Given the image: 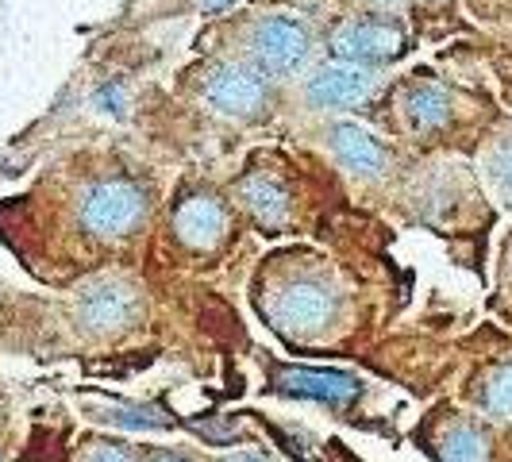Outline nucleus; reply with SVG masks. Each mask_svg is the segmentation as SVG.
I'll use <instances>...</instances> for the list:
<instances>
[{
    "label": "nucleus",
    "mask_w": 512,
    "mask_h": 462,
    "mask_svg": "<svg viewBox=\"0 0 512 462\" xmlns=\"http://www.w3.org/2000/svg\"><path fill=\"white\" fill-rule=\"evenodd\" d=\"M274 385L285 397H305V401H328L347 405L362 393V382L343 370H308V366H282L274 374Z\"/></svg>",
    "instance_id": "4"
},
{
    "label": "nucleus",
    "mask_w": 512,
    "mask_h": 462,
    "mask_svg": "<svg viewBox=\"0 0 512 462\" xmlns=\"http://www.w3.org/2000/svg\"><path fill=\"white\" fill-rule=\"evenodd\" d=\"M239 197H243L247 212L255 216L262 228H278V224H285V216H289L285 189L274 178H266V174H255V178L243 181L239 185Z\"/></svg>",
    "instance_id": "11"
},
{
    "label": "nucleus",
    "mask_w": 512,
    "mask_h": 462,
    "mask_svg": "<svg viewBox=\"0 0 512 462\" xmlns=\"http://www.w3.org/2000/svg\"><path fill=\"white\" fill-rule=\"evenodd\" d=\"M93 104L101 108V112H124V85L120 81H108V85H101L97 89V97H93Z\"/></svg>",
    "instance_id": "18"
},
{
    "label": "nucleus",
    "mask_w": 512,
    "mask_h": 462,
    "mask_svg": "<svg viewBox=\"0 0 512 462\" xmlns=\"http://www.w3.org/2000/svg\"><path fill=\"white\" fill-rule=\"evenodd\" d=\"M374 4H393V0H374Z\"/></svg>",
    "instance_id": "22"
},
{
    "label": "nucleus",
    "mask_w": 512,
    "mask_h": 462,
    "mask_svg": "<svg viewBox=\"0 0 512 462\" xmlns=\"http://www.w3.org/2000/svg\"><path fill=\"white\" fill-rule=\"evenodd\" d=\"M332 147H335L339 162H343L347 170L366 174V178L382 174L385 166H389V151H385V147L374 139V135H370V131L359 128V124H335V128H332Z\"/></svg>",
    "instance_id": "10"
},
{
    "label": "nucleus",
    "mask_w": 512,
    "mask_h": 462,
    "mask_svg": "<svg viewBox=\"0 0 512 462\" xmlns=\"http://www.w3.org/2000/svg\"><path fill=\"white\" fill-rule=\"evenodd\" d=\"M489 178L497 181V189L509 197L512 205V139L493 147V154H489Z\"/></svg>",
    "instance_id": "16"
},
{
    "label": "nucleus",
    "mask_w": 512,
    "mask_h": 462,
    "mask_svg": "<svg viewBox=\"0 0 512 462\" xmlns=\"http://www.w3.org/2000/svg\"><path fill=\"white\" fill-rule=\"evenodd\" d=\"M439 462H489V439L474 424H451L436 447Z\"/></svg>",
    "instance_id": "12"
},
{
    "label": "nucleus",
    "mask_w": 512,
    "mask_h": 462,
    "mask_svg": "<svg viewBox=\"0 0 512 462\" xmlns=\"http://www.w3.org/2000/svg\"><path fill=\"white\" fill-rule=\"evenodd\" d=\"M154 462H185V459H178V455H158Z\"/></svg>",
    "instance_id": "21"
},
{
    "label": "nucleus",
    "mask_w": 512,
    "mask_h": 462,
    "mask_svg": "<svg viewBox=\"0 0 512 462\" xmlns=\"http://www.w3.org/2000/svg\"><path fill=\"white\" fill-rule=\"evenodd\" d=\"M231 0H201V8H205V12H216V8H228Z\"/></svg>",
    "instance_id": "20"
},
{
    "label": "nucleus",
    "mask_w": 512,
    "mask_h": 462,
    "mask_svg": "<svg viewBox=\"0 0 512 462\" xmlns=\"http://www.w3.org/2000/svg\"><path fill=\"white\" fill-rule=\"evenodd\" d=\"M308 47H312L308 27L301 20H293V16H266L255 27V35H251V51H255L258 70L274 77L293 74L308 58Z\"/></svg>",
    "instance_id": "2"
},
{
    "label": "nucleus",
    "mask_w": 512,
    "mask_h": 462,
    "mask_svg": "<svg viewBox=\"0 0 512 462\" xmlns=\"http://www.w3.org/2000/svg\"><path fill=\"white\" fill-rule=\"evenodd\" d=\"M205 93L208 101L216 104L220 112H228V116H255L258 108L266 104V81L251 66L228 62V66H216L208 74Z\"/></svg>",
    "instance_id": "5"
},
{
    "label": "nucleus",
    "mask_w": 512,
    "mask_h": 462,
    "mask_svg": "<svg viewBox=\"0 0 512 462\" xmlns=\"http://www.w3.org/2000/svg\"><path fill=\"white\" fill-rule=\"evenodd\" d=\"M77 216H81V228L93 235H128L147 216V193L124 178L97 181L81 193Z\"/></svg>",
    "instance_id": "1"
},
{
    "label": "nucleus",
    "mask_w": 512,
    "mask_h": 462,
    "mask_svg": "<svg viewBox=\"0 0 512 462\" xmlns=\"http://www.w3.org/2000/svg\"><path fill=\"white\" fill-rule=\"evenodd\" d=\"M335 297L328 285L312 282V278H297L293 285H285L274 301V316L282 320L285 328H297V332H316L332 320Z\"/></svg>",
    "instance_id": "8"
},
{
    "label": "nucleus",
    "mask_w": 512,
    "mask_h": 462,
    "mask_svg": "<svg viewBox=\"0 0 512 462\" xmlns=\"http://www.w3.org/2000/svg\"><path fill=\"white\" fill-rule=\"evenodd\" d=\"M97 420H104V424H116V428H131V432H162V428H170V420H166L158 409H143V405H120V401H112V405H108Z\"/></svg>",
    "instance_id": "14"
},
{
    "label": "nucleus",
    "mask_w": 512,
    "mask_h": 462,
    "mask_svg": "<svg viewBox=\"0 0 512 462\" xmlns=\"http://www.w3.org/2000/svg\"><path fill=\"white\" fill-rule=\"evenodd\" d=\"M224 462H274V459H266V455H255V451H239V455H228Z\"/></svg>",
    "instance_id": "19"
},
{
    "label": "nucleus",
    "mask_w": 512,
    "mask_h": 462,
    "mask_svg": "<svg viewBox=\"0 0 512 462\" xmlns=\"http://www.w3.org/2000/svg\"><path fill=\"white\" fill-rule=\"evenodd\" d=\"M482 405L501 420H512V362H505L482 389Z\"/></svg>",
    "instance_id": "15"
},
{
    "label": "nucleus",
    "mask_w": 512,
    "mask_h": 462,
    "mask_svg": "<svg viewBox=\"0 0 512 462\" xmlns=\"http://www.w3.org/2000/svg\"><path fill=\"white\" fill-rule=\"evenodd\" d=\"M405 108H409V120L420 131L439 128V124H447V116H451V101H447V93H443L439 85H416V89H409Z\"/></svg>",
    "instance_id": "13"
},
{
    "label": "nucleus",
    "mask_w": 512,
    "mask_h": 462,
    "mask_svg": "<svg viewBox=\"0 0 512 462\" xmlns=\"http://www.w3.org/2000/svg\"><path fill=\"white\" fill-rule=\"evenodd\" d=\"M81 462H135V451H131L128 443L101 439V443H89V451L81 455Z\"/></svg>",
    "instance_id": "17"
},
{
    "label": "nucleus",
    "mask_w": 512,
    "mask_h": 462,
    "mask_svg": "<svg viewBox=\"0 0 512 462\" xmlns=\"http://www.w3.org/2000/svg\"><path fill=\"white\" fill-rule=\"evenodd\" d=\"M174 231H178V239L185 247L208 251L228 231V212H224L220 201H212V197H189L178 208V216H174Z\"/></svg>",
    "instance_id": "9"
},
{
    "label": "nucleus",
    "mask_w": 512,
    "mask_h": 462,
    "mask_svg": "<svg viewBox=\"0 0 512 462\" xmlns=\"http://www.w3.org/2000/svg\"><path fill=\"white\" fill-rule=\"evenodd\" d=\"M135 289L120 278H101V282L85 285L81 301H77V316L89 332H112V328H124L131 316H135Z\"/></svg>",
    "instance_id": "6"
},
{
    "label": "nucleus",
    "mask_w": 512,
    "mask_h": 462,
    "mask_svg": "<svg viewBox=\"0 0 512 462\" xmlns=\"http://www.w3.org/2000/svg\"><path fill=\"white\" fill-rule=\"evenodd\" d=\"M374 93V74L355 62H332L308 77V101L316 108H355Z\"/></svg>",
    "instance_id": "7"
},
{
    "label": "nucleus",
    "mask_w": 512,
    "mask_h": 462,
    "mask_svg": "<svg viewBox=\"0 0 512 462\" xmlns=\"http://www.w3.org/2000/svg\"><path fill=\"white\" fill-rule=\"evenodd\" d=\"M401 47H405L401 27L385 24V20H351L332 35V51L355 66L393 58V54H401Z\"/></svg>",
    "instance_id": "3"
}]
</instances>
